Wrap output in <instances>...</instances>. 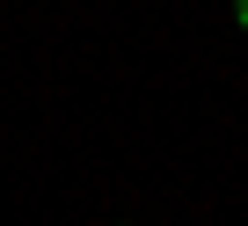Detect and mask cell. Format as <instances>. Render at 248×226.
<instances>
[{"label": "cell", "mask_w": 248, "mask_h": 226, "mask_svg": "<svg viewBox=\"0 0 248 226\" xmlns=\"http://www.w3.org/2000/svg\"><path fill=\"white\" fill-rule=\"evenodd\" d=\"M233 22H241V30H248V0H233Z\"/></svg>", "instance_id": "obj_1"}]
</instances>
